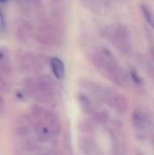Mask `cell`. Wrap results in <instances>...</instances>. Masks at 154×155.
Listing matches in <instances>:
<instances>
[{"instance_id": "cell-12", "label": "cell", "mask_w": 154, "mask_h": 155, "mask_svg": "<svg viewBox=\"0 0 154 155\" xmlns=\"http://www.w3.org/2000/svg\"><path fill=\"white\" fill-rule=\"evenodd\" d=\"M15 34L19 41L26 43L29 40V37L33 35V30L31 27L25 22H20L16 25Z\"/></svg>"}, {"instance_id": "cell-6", "label": "cell", "mask_w": 154, "mask_h": 155, "mask_svg": "<svg viewBox=\"0 0 154 155\" xmlns=\"http://www.w3.org/2000/svg\"><path fill=\"white\" fill-rule=\"evenodd\" d=\"M104 100L106 103L117 113L124 114L128 110V100L127 98L120 94L113 91H106Z\"/></svg>"}, {"instance_id": "cell-17", "label": "cell", "mask_w": 154, "mask_h": 155, "mask_svg": "<svg viewBox=\"0 0 154 155\" xmlns=\"http://www.w3.org/2000/svg\"><path fill=\"white\" fill-rule=\"evenodd\" d=\"M141 10L142 13L143 15V17L145 18V20L148 22V24L154 28V14L144 5H141Z\"/></svg>"}, {"instance_id": "cell-14", "label": "cell", "mask_w": 154, "mask_h": 155, "mask_svg": "<svg viewBox=\"0 0 154 155\" xmlns=\"http://www.w3.org/2000/svg\"><path fill=\"white\" fill-rule=\"evenodd\" d=\"M132 120H133V126L137 130L144 129L146 124H147V117H146V115L143 113L140 112V111H136V112L133 113Z\"/></svg>"}, {"instance_id": "cell-19", "label": "cell", "mask_w": 154, "mask_h": 155, "mask_svg": "<svg viewBox=\"0 0 154 155\" xmlns=\"http://www.w3.org/2000/svg\"><path fill=\"white\" fill-rule=\"evenodd\" d=\"M44 112H45V110H44L42 106L36 104V105H34V106L31 108V114H30V115H31L34 119H39V118H42V117H43Z\"/></svg>"}, {"instance_id": "cell-21", "label": "cell", "mask_w": 154, "mask_h": 155, "mask_svg": "<svg viewBox=\"0 0 154 155\" xmlns=\"http://www.w3.org/2000/svg\"><path fill=\"white\" fill-rule=\"evenodd\" d=\"M9 90V84L5 79V76L0 74V92H7Z\"/></svg>"}, {"instance_id": "cell-13", "label": "cell", "mask_w": 154, "mask_h": 155, "mask_svg": "<svg viewBox=\"0 0 154 155\" xmlns=\"http://www.w3.org/2000/svg\"><path fill=\"white\" fill-rule=\"evenodd\" d=\"M50 65L54 76L57 79H63L65 74V69L64 63L57 57H53L50 60Z\"/></svg>"}, {"instance_id": "cell-23", "label": "cell", "mask_w": 154, "mask_h": 155, "mask_svg": "<svg viewBox=\"0 0 154 155\" xmlns=\"http://www.w3.org/2000/svg\"><path fill=\"white\" fill-rule=\"evenodd\" d=\"M5 27V16L0 10V31H3Z\"/></svg>"}, {"instance_id": "cell-10", "label": "cell", "mask_w": 154, "mask_h": 155, "mask_svg": "<svg viewBox=\"0 0 154 155\" xmlns=\"http://www.w3.org/2000/svg\"><path fill=\"white\" fill-rule=\"evenodd\" d=\"M79 149L84 154H97L100 153L96 143L89 137H81L79 139Z\"/></svg>"}, {"instance_id": "cell-15", "label": "cell", "mask_w": 154, "mask_h": 155, "mask_svg": "<svg viewBox=\"0 0 154 155\" xmlns=\"http://www.w3.org/2000/svg\"><path fill=\"white\" fill-rule=\"evenodd\" d=\"M81 4L89 11L99 14L103 8V1L102 0H79Z\"/></svg>"}, {"instance_id": "cell-11", "label": "cell", "mask_w": 154, "mask_h": 155, "mask_svg": "<svg viewBox=\"0 0 154 155\" xmlns=\"http://www.w3.org/2000/svg\"><path fill=\"white\" fill-rule=\"evenodd\" d=\"M12 74V65L8 54V51L0 47V74L3 76H10Z\"/></svg>"}, {"instance_id": "cell-22", "label": "cell", "mask_w": 154, "mask_h": 155, "mask_svg": "<svg viewBox=\"0 0 154 155\" xmlns=\"http://www.w3.org/2000/svg\"><path fill=\"white\" fill-rule=\"evenodd\" d=\"M131 77H132L133 81L135 84H142L143 83V79L141 78L140 75H138V74H137V72L135 70H132L131 71Z\"/></svg>"}, {"instance_id": "cell-25", "label": "cell", "mask_w": 154, "mask_h": 155, "mask_svg": "<svg viewBox=\"0 0 154 155\" xmlns=\"http://www.w3.org/2000/svg\"><path fill=\"white\" fill-rule=\"evenodd\" d=\"M150 55H151V59L154 64V46H152L150 50Z\"/></svg>"}, {"instance_id": "cell-20", "label": "cell", "mask_w": 154, "mask_h": 155, "mask_svg": "<svg viewBox=\"0 0 154 155\" xmlns=\"http://www.w3.org/2000/svg\"><path fill=\"white\" fill-rule=\"evenodd\" d=\"M93 129V124L89 122V121H84L82 123H80L79 124V130H81L83 133H91Z\"/></svg>"}, {"instance_id": "cell-8", "label": "cell", "mask_w": 154, "mask_h": 155, "mask_svg": "<svg viewBox=\"0 0 154 155\" xmlns=\"http://www.w3.org/2000/svg\"><path fill=\"white\" fill-rule=\"evenodd\" d=\"M42 118L46 124L52 137H55L60 134L62 131V124L59 116L54 112L45 111Z\"/></svg>"}, {"instance_id": "cell-16", "label": "cell", "mask_w": 154, "mask_h": 155, "mask_svg": "<svg viewBox=\"0 0 154 155\" xmlns=\"http://www.w3.org/2000/svg\"><path fill=\"white\" fill-rule=\"evenodd\" d=\"M93 115L94 122L100 124H104L109 120V114L106 111H97L93 113Z\"/></svg>"}, {"instance_id": "cell-5", "label": "cell", "mask_w": 154, "mask_h": 155, "mask_svg": "<svg viewBox=\"0 0 154 155\" xmlns=\"http://www.w3.org/2000/svg\"><path fill=\"white\" fill-rule=\"evenodd\" d=\"M33 36L36 42L45 46H54L58 44L59 40L55 29L45 24L33 31Z\"/></svg>"}, {"instance_id": "cell-3", "label": "cell", "mask_w": 154, "mask_h": 155, "mask_svg": "<svg viewBox=\"0 0 154 155\" xmlns=\"http://www.w3.org/2000/svg\"><path fill=\"white\" fill-rule=\"evenodd\" d=\"M103 35L121 52L128 54L131 51L129 30L123 24H114L103 30Z\"/></svg>"}, {"instance_id": "cell-2", "label": "cell", "mask_w": 154, "mask_h": 155, "mask_svg": "<svg viewBox=\"0 0 154 155\" xmlns=\"http://www.w3.org/2000/svg\"><path fill=\"white\" fill-rule=\"evenodd\" d=\"M22 84L25 92L34 96L38 103L51 105L55 102L54 82L50 76L42 74L35 78L28 77L23 81Z\"/></svg>"}, {"instance_id": "cell-9", "label": "cell", "mask_w": 154, "mask_h": 155, "mask_svg": "<svg viewBox=\"0 0 154 155\" xmlns=\"http://www.w3.org/2000/svg\"><path fill=\"white\" fill-rule=\"evenodd\" d=\"M34 133L35 134L36 139L38 141H41V142L47 141L52 137V135H51L46 124H44L43 118L34 119Z\"/></svg>"}, {"instance_id": "cell-27", "label": "cell", "mask_w": 154, "mask_h": 155, "mask_svg": "<svg viewBox=\"0 0 154 155\" xmlns=\"http://www.w3.org/2000/svg\"><path fill=\"white\" fill-rule=\"evenodd\" d=\"M9 0H0V2L1 3H6V2H8Z\"/></svg>"}, {"instance_id": "cell-24", "label": "cell", "mask_w": 154, "mask_h": 155, "mask_svg": "<svg viewBox=\"0 0 154 155\" xmlns=\"http://www.w3.org/2000/svg\"><path fill=\"white\" fill-rule=\"evenodd\" d=\"M5 109V102L3 99V97L0 95V114L4 113Z\"/></svg>"}, {"instance_id": "cell-1", "label": "cell", "mask_w": 154, "mask_h": 155, "mask_svg": "<svg viewBox=\"0 0 154 155\" xmlns=\"http://www.w3.org/2000/svg\"><path fill=\"white\" fill-rule=\"evenodd\" d=\"M93 65L106 78L121 87H126L129 84V76L127 73L116 63L113 56L107 50H95L90 55Z\"/></svg>"}, {"instance_id": "cell-4", "label": "cell", "mask_w": 154, "mask_h": 155, "mask_svg": "<svg viewBox=\"0 0 154 155\" xmlns=\"http://www.w3.org/2000/svg\"><path fill=\"white\" fill-rule=\"evenodd\" d=\"M17 63L25 72L39 74L44 68V62L41 55L28 52H19L16 55Z\"/></svg>"}, {"instance_id": "cell-26", "label": "cell", "mask_w": 154, "mask_h": 155, "mask_svg": "<svg viewBox=\"0 0 154 155\" xmlns=\"http://www.w3.org/2000/svg\"><path fill=\"white\" fill-rule=\"evenodd\" d=\"M51 1H52L53 3H54V4H57V3H59L61 0H51Z\"/></svg>"}, {"instance_id": "cell-18", "label": "cell", "mask_w": 154, "mask_h": 155, "mask_svg": "<svg viewBox=\"0 0 154 155\" xmlns=\"http://www.w3.org/2000/svg\"><path fill=\"white\" fill-rule=\"evenodd\" d=\"M78 100H79V103H80V105H81L82 109L85 113H91V112H93L90 100L87 98V96H85L84 94H80L78 96Z\"/></svg>"}, {"instance_id": "cell-7", "label": "cell", "mask_w": 154, "mask_h": 155, "mask_svg": "<svg viewBox=\"0 0 154 155\" xmlns=\"http://www.w3.org/2000/svg\"><path fill=\"white\" fill-rule=\"evenodd\" d=\"M34 132V119L31 115H22L17 119L15 133L20 138H27Z\"/></svg>"}]
</instances>
